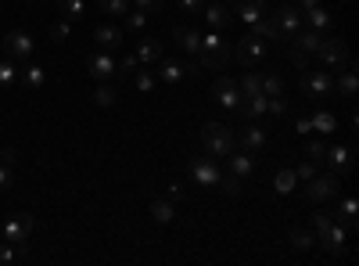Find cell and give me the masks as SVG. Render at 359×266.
Listing matches in <instances>:
<instances>
[{"mask_svg": "<svg viewBox=\"0 0 359 266\" xmlns=\"http://www.w3.org/2000/svg\"><path fill=\"white\" fill-rule=\"evenodd\" d=\"M201 147H205V155H212V159H226L233 147H237V137H233L230 126L205 123L201 126Z\"/></svg>", "mask_w": 359, "mask_h": 266, "instance_id": "obj_1", "label": "cell"}, {"mask_svg": "<svg viewBox=\"0 0 359 266\" xmlns=\"http://www.w3.org/2000/svg\"><path fill=\"white\" fill-rule=\"evenodd\" d=\"M198 58H201V65L205 69H223L230 58H233V51H230V44L223 40V33H208V36H201V51H198Z\"/></svg>", "mask_w": 359, "mask_h": 266, "instance_id": "obj_2", "label": "cell"}, {"mask_svg": "<svg viewBox=\"0 0 359 266\" xmlns=\"http://www.w3.org/2000/svg\"><path fill=\"white\" fill-rule=\"evenodd\" d=\"M313 58H320V62H323L327 69H348V65H355V62H352L348 44H345V40H338V36H323V44L316 47V54H313Z\"/></svg>", "mask_w": 359, "mask_h": 266, "instance_id": "obj_3", "label": "cell"}, {"mask_svg": "<svg viewBox=\"0 0 359 266\" xmlns=\"http://www.w3.org/2000/svg\"><path fill=\"white\" fill-rule=\"evenodd\" d=\"M187 176L194 184H201V187H216L223 180V169H219V162L212 155H194L187 162Z\"/></svg>", "mask_w": 359, "mask_h": 266, "instance_id": "obj_4", "label": "cell"}, {"mask_svg": "<svg viewBox=\"0 0 359 266\" xmlns=\"http://www.w3.org/2000/svg\"><path fill=\"white\" fill-rule=\"evenodd\" d=\"M269 40H262V36H241L237 40V47H233V58L241 62L245 69H255V65H262L266 62V54H269V47H266Z\"/></svg>", "mask_w": 359, "mask_h": 266, "instance_id": "obj_5", "label": "cell"}, {"mask_svg": "<svg viewBox=\"0 0 359 266\" xmlns=\"http://www.w3.org/2000/svg\"><path fill=\"white\" fill-rule=\"evenodd\" d=\"M0 47H4V58H11V62H29L33 58V51H36V40L29 36V33H22V29H11V33L0 40Z\"/></svg>", "mask_w": 359, "mask_h": 266, "instance_id": "obj_6", "label": "cell"}, {"mask_svg": "<svg viewBox=\"0 0 359 266\" xmlns=\"http://www.w3.org/2000/svg\"><path fill=\"white\" fill-rule=\"evenodd\" d=\"M298 83H302V91L309 98H331L334 94V76L327 72V69H302Z\"/></svg>", "mask_w": 359, "mask_h": 266, "instance_id": "obj_7", "label": "cell"}, {"mask_svg": "<svg viewBox=\"0 0 359 266\" xmlns=\"http://www.w3.org/2000/svg\"><path fill=\"white\" fill-rule=\"evenodd\" d=\"M33 227H36V220L29 213H15V216L4 220V227H0V238L11 241V245H25L29 234H33Z\"/></svg>", "mask_w": 359, "mask_h": 266, "instance_id": "obj_8", "label": "cell"}, {"mask_svg": "<svg viewBox=\"0 0 359 266\" xmlns=\"http://www.w3.org/2000/svg\"><path fill=\"white\" fill-rule=\"evenodd\" d=\"M212 98H216V105H223L226 112H241V101H245V94H241V86H237V79H230V76H219L216 83H212Z\"/></svg>", "mask_w": 359, "mask_h": 266, "instance_id": "obj_9", "label": "cell"}, {"mask_svg": "<svg viewBox=\"0 0 359 266\" xmlns=\"http://www.w3.org/2000/svg\"><path fill=\"white\" fill-rule=\"evenodd\" d=\"M338 173H316L313 180L306 184V194H309V201H316V205H323V201H331V198H338Z\"/></svg>", "mask_w": 359, "mask_h": 266, "instance_id": "obj_10", "label": "cell"}, {"mask_svg": "<svg viewBox=\"0 0 359 266\" xmlns=\"http://www.w3.org/2000/svg\"><path fill=\"white\" fill-rule=\"evenodd\" d=\"M273 22H277L280 40H291L298 29L306 25V22H302V11H298L294 4H280V8H273Z\"/></svg>", "mask_w": 359, "mask_h": 266, "instance_id": "obj_11", "label": "cell"}, {"mask_svg": "<svg viewBox=\"0 0 359 266\" xmlns=\"http://www.w3.org/2000/svg\"><path fill=\"white\" fill-rule=\"evenodd\" d=\"M230 8H233V18H241L248 29L259 18H266L269 11H273V8H269V0H237V4H230Z\"/></svg>", "mask_w": 359, "mask_h": 266, "instance_id": "obj_12", "label": "cell"}, {"mask_svg": "<svg viewBox=\"0 0 359 266\" xmlns=\"http://www.w3.org/2000/svg\"><path fill=\"white\" fill-rule=\"evenodd\" d=\"M158 72H155V79H162V83H169V86H176L180 79H184L187 72H198L194 65H187V62H176V58H158Z\"/></svg>", "mask_w": 359, "mask_h": 266, "instance_id": "obj_13", "label": "cell"}, {"mask_svg": "<svg viewBox=\"0 0 359 266\" xmlns=\"http://www.w3.org/2000/svg\"><path fill=\"white\" fill-rule=\"evenodd\" d=\"M201 15H205L208 29H216V33H223V29L233 22V8L223 4V0H208V4L201 8Z\"/></svg>", "mask_w": 359, "mask_h": 266, "instance_id": "obj_14", "label": "cell"}, {"mask_svg": "<svg viewBox=\"0 0 359 266\" xmlns=\"http://www.w3.org/2000/svg\"><path fill=\"white\" fill-rule=\"evenodd\" d=\"M86 72L94 76L97 83L115 79V58H111V51H97V54H90V58H86Z\"/></svg>", "mask_w": 359, "mask_h": 266, "instance_id": "obj_15", "label": "cell"}, {"mask_svg": "<svg viewBox=\"0 0 359 266\" xmlns=\"http://www.w3.org/2000/svg\"><path fill=\"white\" fill-rule=\"evenodd\" d=\"M245 147V152H252V155H259L262 147L269 144V133H266V126L259 123V119H248V126L241 130V140H237Z\"/></svg>", "mask_w": 359, "mask_h": 266, "instance_id": "obj_16", "label": "cell"}, {"mask_svg": "<svg viewBox=\"0 0 359 266\" xmlns=\"http://www.w3.org/2000/svg\"><path fill=\"white\" fill-rule=\"evenodd\" d=\"M323 36H327V33H316V29H298V33H294L287 44H291V51L313 58V54H316V47L323 44Z\"/></svg>", "mask_w": 359, "mask_h": 266, "instance_id": "obj_17", "label": "cell"}, {"mask_svg": "<svg viewBox=\"0 0 359 266\" xmlns=\"http://www.w3.org/2000/svg\"><path fill=\"white\" fill-rule=\"evenodd\" d=\"M327 252H331V255H338V252H345V241H348V230H345V223H331V227H327L323 234H320V238H316Z\"/></svg>", "mask_w": 359, "mask_h": 266, "instance_id": "obj_18", "label": "cell"}, {"mask_svg": "<svg viewBox=\"0 0 359 266\" xmlns=\"http://www.w3.org/2000/svg\"><path fill=\"white\" fill-rule=\"evenodd\" d=\"M355 152H352V147H341V144H334V147H327V152H323V162H327V169H331V173H348L352 169V159Z\"/></svg>", "mask_w": 359, "mask_h": 266, "instance_id": "obj_19", "label": "cell"}, {"mask_svg": "<svg viewBox=\"0 0 359 266\" xmlns=\"http://www.w3.org/2000/svg\"><path fill=\"white\" fill-rule=\"evenodd\" d=\"M226 162H230V173L237 176V180H248V176L255 173V159H252V152H245V147H233V152L226 155Z\"/></svg>", "mask_w": 359, "mask_h": 266, "instance_id": "obj_20", "label": "cell"}, {"mask_svg": "<svg viewBox=\"0 0 359 266\" xmlns=\"http://www.w3.org/2000/svg\"><path fill=\"white\" fill-rule=\"evenodd\" d=\"M18 79H22L33 94H40L43 86H47V69H43V65H36V62H25V65L18 69Z\"/></svg>", "mask_w": 359, "mask_h": 266, "instance_id": "obj_21", "label": "cell"}, {"mask_svg": "<svg viewBox=\"0 0 359 266\" xmlns=\"http://www.w3.org/2000/svg\"><path fill=\"white\" fill-rule=\"evenodd\" d=\"M172 40H176V47H180V51H187L191 58H198V51H201V33H198V29L176 25V29H172Z\"/></svg>", "mask_w": 359, "mask_h": 266, "instance_id": "obj_22", "label": "cell"}, {"mask_svg": "<svg viewBox=\"0 0 359 266\" xmlns=\"http://www.w3.org/2000/svg\"><path fill=\"white\" fill-rule=\"evenodd\" d=\"M94 44L101 47V51H118V47H123V29H118V25H97L94 29Z\"/></svg>", "mask_w": 359, "mask_h": 266, "instance_id": "obj_23", "label": "cell"}, {"mask_svg": "<svg viewBox=\"0 0 359 266\" xmlns=\"http://www.w3.org/2000/svg\"><path fill=\"white\" fill-rule=\"evenodd\" d=\"M133 54H137V62H140V65H155L158 58H162V40H155V36H140Z\"/></svg>", "mask_w": 359, "mask_h": 266, "instance_id": "obj_24", "label": "cell"}, {"mask_svg": "<svg viewBox=\"0 0 359 266\" xmlns=\"http://www.w3.org/2000/svg\"><path fill=\"white\" fill-rule=\"evenodd\" d=\"M302 22H309V29H316V33H331V25H334V15L327 11L323 4H316V8L302 11Z\"/></svg>", "mask_w": 359, "mask_h": 266, "instance_id": "obj_25", "label": "cell"}, {"mask_svg": "<svg viewBox=\"0 0 359 266\" xmlns=\"http://www.w3.org/2000/svg\"><path fill=\"white\" fill-rule=\"evenodd\" d=\"M355 213H359V201H355L352 194H345V198L338 201L334 220H338V223H345V230H348V234H355V227H359V223H355Z\"/></svg>", "mask_w": 359, "mask_h": 266, "instance_id": "obj_26", "label": "cell"}, {"mask_svg": "<svg viewBox=\"0 0 359 266\" xmlns=\"http://www.w3.org/2000/svg\"><path fill=\"white\" fill-rule=\"evenodd\" d=\"M355 91H359V76H355V65H348V69L334 79V94H341L345 101H355Z\"/></svg>", "mask_w": 359, "mask_h": 266, "instance_id": "obj_27", "label": "cell"}, {"mask_svg": "<svg viewBox=\"0 0 359 266\" xmlns=\"http://www.w3.org/2000/svg\"><path fill=\"white\" fill-rule=\"evenodd\" d=\"M287 241H291V248H294V252H309V248L316 245V234H313V230H306V227H291Z\"/></svg>", "mask_w": 359, "mask_h": 266, "instance_id": "obj_28", "label": "cell"}, {"mask_svg": "<svg viewBox=\"0 0 359 266\" xmlns=\"http://www.w3.org/2000/svg\"><path fill=\"white\" fill-rule=\"evenodd\" d=\"M252 36H262V40H280V33H277V22H273V11H269L266 18H259L252 29H248Z\"/></svg>", "mask_w": 359, "mask_h": 266, "instance_id": "obj_29", "label": "cell"}, {"mask_svg": "<svg viewBox=\"0 0 359 266\" xmlns=\"http://www.w3.org/2000/svg\"><path fill=\"white\" fill-rule=\"evenodd\" d=\"M309 123H313V130H316V133H338V115H331L327 108H320Z\"/></svg>", "mask_w": 359, "mask_h": 266, "instance_id": "obj_30", "label": "cell"}, {"mask_svg": "<svg viewBox=\"0 0 359 266\" xmlns=\"http://www.w3.org/2000/svg\"><path fill=\"white\" fill-rule=\"evenodd\" d=\"M15 83H18V62H11V58H0V91H11Z\"/></svg>", "mask_w": 359, "mask_h": 266, "instance_id": "obj_31", "label": "cell"}, {"mask_svg": "<svg viewBox=\"0 0 359 266\" xmlns=\"http://www.w3.org/2000/svg\"><path fill=\"white\" fill-rule=\"evenodd\" d=\"M298 187V176H294V169H280L277 176H273V191L277 194H291Z\"/></svg>", "mask_w": 359, "mask_h": 266, "instance_id": "obj_32", "label": "cell"}, {"mask_svg": "<svg viewBox=\"0 0 359 266\" xmlns=\"http://www.w3.org/2000/svg\"><path fill=\"white\" fill-rule=\"evenodd\" d=\"M237 86H241V94H245V98H252V94H262V76L248 69L241 79H237Z\"/></svg>", "mask_w": 359, "mask_h": 266, "instance_id": "obj_33", "label": "cell"}, {"mask_svg": "<svg viewBox=\"0 0 359 266\" xmlns=\"http://www.w3.org/2000/svg\"><path fill=\"white\" fill-rule=\"evenodd\" d=\"M172 216L176 213H172V205L165 198H151V220L155 223H172Z\"/></svg>", "mask_w": 359, "mask_h": 266, "instance_id": "obj_34", "label": "cell"}, {"mask_svg": "<svg viewBox=\"0 0 359 266\" xmlns=\"http://www.w3.org/2000/svg\"><path fill=\"white\" fill-rule=\"evenodd\" d=\"M262 94H266V98H280V94H284L280 72H266V76H262Z\"/></svg>", "mask_w": 359, "mask_h": 266, "instance_id": "obj_35", "label": "cell"}, {"mask_svg": "<svg viewBox=\"0 0 359 266\" xmlns=\"http://www.w3.org/2000/svg\"><path fill=\"white\" fill-rule=\"evenodd\" d=\"M57 11H62V18H69V22H79L83 18V0H57Z\"/></svg>", "mask_w": 359, "mask_h": 266, "instance_id": "obj_36", "label": "cell"}, {"mask_svg": "<svg viewBox=\"0 0 359 266\" xmlns=\"http://www.w3.org/2000/svg\"><path fill=\"white\" fill-rule=\"evenodd\" d=\"M115 98H118V94H115L111 83H97V91H94V105H97V108H111Z\"/></svg>", "mask_w": 359, "mask_h": 266, "instance_id": "obj_37", "label": "cell"}, {"mask_svg": "<svg viewBox=\"0 0 359 266\" xmlns=\"http://www.w3.org/2000/svg\"><path fill=\"white\" fill-rule=\"evenodd\" d=\"M22 255H25V245H11V241L0 238V266H8V262H15Z\"/></svg>", "mask_w": 359, "mask_h": 266, "instance_id": "obj_38", "label": "cell"}, {"mask_svg": "<svg viewBox=\"0 0 359 266\" xmlns=\"http://www.w3.org/2000/svg\"><path fill=\"white\" fill-rule=\"evenodd\" d=\"M147 18H151L147 11H140V8L133 11V8H130V11H126V29H130V33H144V29H147Z\"/></svg>", "mask_w": 359, "mask_h": 266, "instance_id": "obj_39", "label": "cell"}, {"mask_svg": "<svg viewBox=\"0 0 359 266\" xmlns=\"http://www.w3.org/2000/svg\"><path fill=\"white\" fill-rule=\"evenodd\" d=\"M97 8H101L104 15H111V18H115V15H126L133 4H130V0H97Z\"/></svg>", "mask_w": 359, "mask_h": 266, "instance_id": "obj_40", "label": "cell"}, {"mask_svg": "<svg viewBox=\"0 0 359 266\" xmlns=\"http://www.w3.org/2000/svg\"><path fill=\"white\" fill-rule=\"evenodd\" d=\"M69 36H72V22H69V18L50 22V40H54V44H65Z\"/></svg>", "mask_w": 359, "mask_h": 266, "instance_id": "obj_41", "label": "cell"}, {"mask_svg": "<svg viewBox=\"0 0 359 266\" xmlns=\"http://www.w3.org/2000/svg\"><path fill=\"white\" fill-rule=\"evenodd\" d=\"M133 79H137V91H140V94H151V91H155V83H158L155 72H147V69H137Z\"/></svg>", "mask_w": 359, "mask_h": 266, "instance_id": "obj_42", "label": "cell"}, {"mask_svg": "<svg viewBox=\"0 0 359 266\" xmlns=\"http://www.w3.org/2000/svg\"><path fill=\"white\" fill-rule=\"evenodd\" d=\"M137 65H140V62H137V54H123V62H115V76H118V79H126V76L137 72Z\"/></svg>", "mask_w": 359, "mask_h": 266, "instance_id": "obj_43", "label": "cell"}, {"mask_svg": "<svg viewBox=\"0 0 359 266\" xmlns=\"http://www.w3.org/2000/svg\"><path fill=\"white\" fill-rule=\"evenodd\" d=\"M323 152H327V144H323L320 137H309V140H306V152H302V155H306V159H313V162H323Z\"/></svg>", "mask_w": 359, "mask_h": 266, "instance_id": "obj_44", "label": "cell"}, {"mask_svg": "<svg viewBox=\"0 0 359 266\" xmlns=\"http://www.w3.org/2000/svg\"><path fill=\"white\" fill-rule=\"evenodd\" d=\"M316 173H320V169H316V162H313V159H306V162H298V166H294V176H298L302 184H309Z\"/></svg>", "mask_w": 359, "mask_h": 266, "instance_id": "obj_45", "label": "cell"}, {"mask_svg": "<svg viewBox=\"0 0 359 266\" xmlns=\"http://www.w3.org/2000/svg\"><path fill=\"white\" fill-rule=\"evenodd\" d=\"M266 115H273V119L287 115V101H284V94H280V98H266Z\"/></svg>", "mask_w": 359, "mask_h": 266, "instance_id": "obj_46", "label": "cell"}, {"mask_svg": "<svg viewBox=\"0 0 359 266\" xmlns=\"http://www.w3.org/2000/svg\"><path fill=\"white\" fill-rule=\"evenodd\" d=\"M11 184H15V166L0 159V191H11Z\"/></svg>", "mask_w": 359, "mask_h": 266, "instance_id": "obj_47", "label": "cell"}, {"mask_svg": "<svg viewBox=\"0 0 359 266\" xmlns=\"http://www.w3.org/2000/svg\"><path fill=\"white\" fill-rule=\"evenodd\" d=\"M219 184H223V191H226L230 198H237V194H241V180H237V176H233V173H226V176H223V180H219Z\"/></svg>", "mask_w": 359, "mask_h": 266, "instance_id": "obj_48", "label": "cell"}, {"mask_svg": "<svg viewBox=\"0 0 359 266\" xmlns=\"http://www.w3.org/2000/svg\"><path fill=\"white\" fill-rule=\"evenodd\" d=\"M331 223H334V216H331V213H316V216H313V227H316L313 234H316V238H320V234H323L327 227H331Z\"/></svg>", "mask_w": 359, "mask_h": 266, "instance_id": "obj_49", "label": "cell"}, {"mask_svg": "<svg viewBox=\"0 0 359 266\" xmlns=\"http://www.w3.org/2000/svg\"><path fill=\"white\" fill-rule=\"evenodd\" d=\"M130 4H137V8H140V11H147V15H155V11H162L165 0H130Z\"/></svg>", "mask_w": 359, "mask_h": 266, "instance_id": "obj_50", "label": "cell"}, {"mask_svg": "<svg viewBox=\"0 0 359 266\" xmlns=\"http://www.w3.org/2000/svg\"><path fill=\"white\" fill-rule=\"evenodd\" d=\"M287 58H291V65H294L298 72H302V69H309V58H306V54H298V51H287Z\"/></svg>", "mask_w": 359, "mask_h": 266, "instance_id": "obj_51", "label": "cell"}, {"mask_svg": "<svg viewBox=\"0 0 359 266\" xmlns=\"http://www.w3.org/2000/svg\"><path fill=\"white\" fill-rule=\"evenodd\" d=\"M180 8L194 15V11H201V8H205V0H180Z\"/></svg>", "mask_w": 359, "mask_h": 266, "instance_id": "obj_52", "label": "cell"}, {"mask_svg": "<svg viewBox=\"0 0 359 266\" xmlns=\"http://www.w3.org/2000/svg\"><path fill=\"white\" fill-rule=\"evenodd\" d=\"M294 133H302V137H309V133H313V123H309V119H298V123H294Z\"/></svg>", "mask_w": 359, "mask_h": 266, "instance_id": "obj_53", "label": "cell"}, {"mask_svg": "<svg viewBox=\"0 0 359 266\" xmlns=\"http://www.w3.org/2000/svg\"><path fill=\"white\" fill-rule=\"evenodd\" d=\"M316 4H323V0H294L298 11H309V8H316Z\"/></svg>", "mask_w": 359, "mask_h": 266, "instance_id": "obj_54", "label": "cell"}, {"mask_svg": "<svg viewBox=\"0 0 359 266\" xmlns=\"http://www.w3.org/2000/svg\"><path fill=\"white\" fill-rule=\"evenodd\" d=\"M169 198H176V201L184 198V184H169Z\"/></svg>", "mask_w": 359, "mask_h": 266, "instance_id": "obj_55", "label": "cell"}, {"mask_svg": "<svg viewBox=\"0 0 359 266\" xmlns=\"http://www.w3.org/2000/svg\"><path fill=\"white\" fill-rule=\"evenodd\" d=\"M25 4H33V8H40V4H43V0H25Z\"/></svg>", "mask_w": 359, "mask_h": 266, "instance_id": "obj_56", "label": "cell"}, {"mask_svg": "<svg viewBox=\"0 0 359 266\" xmlns=\"http://www.w3.org/2000/svg\"><path fill=\"white\" fill-rule=\"evenodd\" d=\"M223 4H237V0H223Z\"/></svg>", "mask_w": 359, "mask_h": 266, "instance_id": "obj_57", "label": "cell"}, {"mask_svg": "<svg viewBox=\"0 0 359 266\" xmlns=\"http://www.w3.org/2000/svg\"><path fill=\"white\" fill-rule=\"evenodd\" d=\"M345 4H352V0H345Z\"/></svg>", "mask_w": 359, "mask_h": 266, "instance_id": "obj_58", "label": "cell"}]
</instances>
